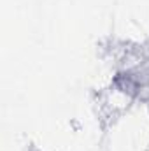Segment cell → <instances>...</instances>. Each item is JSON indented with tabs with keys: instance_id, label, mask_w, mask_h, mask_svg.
<instances>
[]
</instances>
